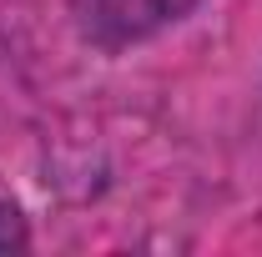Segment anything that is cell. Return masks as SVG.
<instances>
[{
	"mask_svg": "<svg viewBox=\"0 0 262 257\" xmlns=\"http://www.w3.org/2000/svg\"><path fill=\"white\" fill-rule=\"evenodd\" d=\"M31 247V227L20 217L15 202H0V252H26Z\"/></svg>",
	"mask_w": 262,
	"mask_h": 257,
	"instance_id": "obj_2",
	"label": "cell"
},
{
	"mask_svg": "<svg viewBox=\"0 0 262 257\" xmlns=\"http://www.w3.org/2000/svg\"><path fill=\"white\" fill-rule=\"evenodd\" d=\"M202 0H71V20L86 46L96 51H126L151 35L171 31L192 15Z\"/></svg>",
	"mask_w": 262,
	"mask_h": 257,
	"instance_id": "obj_1",
	"label": "cell"
}]
</instances>
